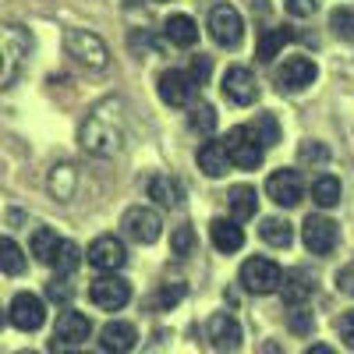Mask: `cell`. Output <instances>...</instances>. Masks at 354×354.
Returning <instances> with one entry per match:
<instances>
[{
	"label": "cell",
	"instance_id": "obj_1",
	"mask_svg": "<svg viewBox=\"0 0 354 354\" xmlns=\"http://www.w3.org/2000/svg\"><path fill=\"white\" fill-rule=\"evenodd\" d=\"M113 103H103L93 110V117L82 124V149L85 153H93V156H113L117 149H121V121L110 113Z\"/></svg>",
	"mask_w": 354,
	"mask_h": 354
},
{
	"label": "cell",
	"instance_id": "obj_2",
	"mask_svg": "<svg viewBox=\"0 0 354 354\" xmlns=\"http://www.w3.org/2000/svg\"><path fill=\"white\" fill-rule=\"evenodd\" d=\"M32 50V36L21 25H0V88L18 82L25 57Z\"/></svg>",
	"mask_w": 354,
	"mask_h": 354
},
{
	"label": "cell",
	"instance_id": "obj_3",
	"mask_svg": "<svg viewBox=\"0 0 354 354\" xmlns=\"http://www.w3.org/2000/svg\"><path fill=\"white\" fill-rule=\"evenodd\" d=\"M64 50L75 57L78 64H85L88 71H103L110 64L106 43L96 32H88V28H68V32H64Z\"/></svg>",
	"mask_w": 354,
	"mask_h": 354
},
{
	"label": "cell",
	"instance_id": "obj_4",
	"mask_svg": "<svg viewBox=\"0 0 354 354\" xmlns=\"http://www.w3.org/2000/svg\"><path fill=\"white\" fill-rule=\"evenodd\" d=\"M121 234L135 245H153L163 234V220H160L156 209H149V205H131L121 216Z\"/></svg>",
	"mask_w": 354,
	"mask_h": 354
},
{
	"label": "cell",
	"instance_id": "obj_5",
	"mask_svg": "<svg viewBox=\"0 0 354 354\" xmlns=\"http://www.w3.org/2000/svg\"><path fill=\"white\" fill-rule=\"evenodd\" d=\"M280 283H283V270H280L273 259L252 255L241 266V287L248 294H273V290H280Z\"/></svg>",
	"mask_w": 354,
	"mask_h": 354
},
{
	"label": "cell",
	"instance_id": "obj_6",
	"mask_svg": "<svg viewBox=\"0 0 354 354\" xmlns=\"http://www.w3.org/2000/svg\"><path fill=\"white\" fill-rule=\"evenodd\" d=\"M227 142V153L234 160V167H241V170H255L262 163V149L266 145L259 142V135L252 131V124H238V128H230V135L223 138Z\"/></svg>",
	"mask_w": 354,
	"mask_h": 354
},
{
	"label": "cell",
	"instance_id": "obj_7",
	"mask_svg": "<svg viewBox=\"0 0 354 354\" xmlns=\"http://www.w3.org/2000/svg\"><path fill=\"white\" fill-rule=\"evenodd\" d=\"M209 36L220 46L234 50V46L245 39V18H241V11L234 8V4H216L209 11Z\"/></svg>",
	"mask_w": 354,
	"mask_h": 354
},
{
	"label": "cell",
	"instance_id": "obj_8",
	"mask_svg": "<svg viewBox=\"0 0 354 354\" xmlns=\"http://www.w3.org/2000/svg\"><path fill=\"white\" fill-rule=\"evenodd\" d=\"M88 298H93V305L103 308V312H117L131 301V283L124 277L103 273L100 280H93V287H88Z\"/></svg>",
	"mask_w": 354,
	"mask_h": 354
},
{
	"label": "cell",
	"instance_id": "obj_9",
	"mask_svg": "<svg viewBox=\"0 0 354 354\" xmlns=\"http://www.w3.org/2000/svg\"><path fill=\"white\" fill-rule=\"evenodd\" d=\"M88 333H93V322H88V315H82V312H75V308H64L61 315H57V326H53L50 347H53V351L78 347V344L88 340Z\"/></svg>",
	"mask_w": 354,
	"mask_h": 354
},
{
	"label": "cell",
	"instance_id": "obj_10",
	"mask_svg": "<svg viewBox=\"0 0 354 354\" xmlns=\"http://www.w3.org/2000/svg\"><path fill=\"white\" fill-rule=\"evenodd\" d=\"M156 88H160V100H163L167 106H188V103L195 100V93H198V82L192 78V71L167 68V71L160 75Z\"/></svg>",
	"mask_w": 354,
	"mask_h": 354
},
{
	"label": "cell",
	"instance_id": "obj_11",
	"mask_svg": "<svg viewBox=\"0 0 354 354\" xmlns=\"http://www.w3.org/2000/svg\"><path fill=\"white\" fill-rule=\"evenodd\" d=\"M85 259H88V266H93V270H100V273H117V270L128 262V252H124L121 238H113V234H100V238L88 245Z\"/></svg>",
	"mask_w": 354,
	"mask_h": 354
},
{
	"label": "cell",
	"instance_id": "obj_12",
	"mask_svg": "<svg viewBox=\"0 0 354 354\" xmlns=\"http://www.w3.org/2000/svg\"><path fill=\"white\" fill-rule=\"evenodd\" d=\"M337 238H340V230H337V223H333L330 216L312 213V216L301 223V241H305V248H308L312 255H330V252L337 248Z\"/></svg>",
	"mask_w": 354,
	"mask_h": 354
},
{
	"label": "cell",
	"instance_id": "obj_13",
	"mask_svg": "<svg viewBox=\"0 0 354 354\" xmlns=\"http://www.w3.org/2000/svg\"><path fill=\"white\" fill-rule=\"evenodd\" d=\"M8 319H11L15 330L32 333V330H39L46 322V305H43V298H36V294L21 290V294H15V301L8 308Z\"/></svg>",
	"mask_w": 354,
	"mask_h": 354
},
{
	"label": "cell",
	"instance_id": "obj_14",
	"mask_svg": "<svg viewBox=\"0 0 354 354\" xmlns=\"http://www.w3.org/2000/svg\"><path fill=\"white\" fill-rule=\"evenodd\" d=\"M223 96L234 106H252L259 100V82H255L252 68H245V64L227 68V75H223Z\"/></svg>",
	"mask_w": 354,
	"mask_h": 354
},
{
	"label": "cell",
	"instance_id": "obj_15",
	"mask_svg": "<svg viewBox=\"0 0 354 354\" xmlns=\"http://www.w3.org/2000/svg\"><path fill=\"white\" fill-rule=\"evenodd\" d=\"M266 195H270L277 205H283V209H287V205L294 209V205L305 198L301 174H298V170H287V167H283V170H273L270 181H266Z\"/></svg>",
	"mask_w": 354,
	"mask_h": 354
},
{
	"label": "cell",
	"instance_id": "obj_16",
	"mask_svg": "<svg viewBox=\"0 0 354 354\" xmlns=\"http://www.w3.org/2000/svg\"><path fill=\"white\" fill-rule=\"evenodd\" d=\"M315 78H319V68H315V61H308V57H287V61L277 68V85L283 88V93H301V88H308Z\"/></svg>",
	"mask_w": 354,
	"mask_h": 354
},
{
	"label": "cell",
	"instance_id": "obj_17",
	"mask_svg": "<svg viewBox=\"0 0 354 354\" xmlns=\"http://www.w3.org/2000/svg\"><path fill=\"white\" fill-rule=\"evenodd\" d=\"M135 344H138V330L131 326V322H124V319H113V322H106V326L100 330V347L106 354H131Z\"/></svg>",
	"mask_w": 354,
	"mask_h": 354
},
{
	"label": "cell",
	"instance_id": "obj_18",
	"mask_svg": "<svg viewBox=\"0 0 354 354\" xmlns=\"http://www.w3.org/2000/svg\"><path fill=\"white\" fill-rule=\"evenodd\" d=\"M205 333H209V344L216 351H238V344H241V326L230 312H216L205 322Z\"/></svg>",
	"mask_w": 354,
	"mask_h": 354
},
{
	"label": "cell",
	"instance_id": "obj_19",
	"mask_svg": "<svg viewBox=\"0 0 354 354\" xmlns=\"http://www.w3.org/2000/svg\"><path fill=\"white\" fill-rule=\"evenodd\" d=\"M209 241H213V248L216 252H223V255H234L241 245H245V230H241V223L238 220H230V216H216L213 223H209Z\"/></svg>",
	"mask_w": 354,
	"mask_h": 354
},
{
	"label": "cell",
	"instance_id": "obj_20",
	"mask_svg": "<svg viewBox=\"0 0 354 354\" xmlns=\"http://www.w3.org/2000/svg\"><path fill=\"white\" fill-rule=\"evenodd\" d=\"M198 167H202V174H209V177H223L230 167H234V160H230V153H227V142H202V149H198Z\"/></svg>",
	"mask_w": 354,
	"mask_h": 354
},
{
	"label": "cell",
	"instance_id": "obj_21",
	"mask_svg": "<svg viewBox=\"0 0 354 354\" xmlns=\"http://www.w3.org/2000/svg\"><path fill=\"white\" fill-rule=\"evenodd\" d=\"M312 290H315V283H312V273H308V270H290V273H283L280 294H283V301H287L290 308L305 305V301L312 298Z\"/></svg>",
	"mask_w": 354,
	"mask_h": 354
},
{
	"label": "cell",
	"instance_id": "obj_22",
	"mask_svg": "<svg viewBox=\"0 0 354 354\" xmlns=\"http://www.w3.org/2000/svg\"><path fill=\"white\" fill-rule=\"evenodd\" d=\"M227 209H230V220H238V223L252 220L255 209H259L255 188H252V185H234V188L227 192Z\"/></svg>",
	"mask_w": 354,
	"mask_h": 354
},
{
	"label": "cell",
	"instance_id": "obj_23",
	"mask_svg": "<svg viewBox=\"0 0 354 354\" xmlns=\"http://www.w3.org/2000/svg\"><path fill=\"white\" fill-rule=\"evenodd\" d=\"M163 32H167L170 46H195L198 43V25L192 15H170L163 21Z\"/></svg>",
	"mask_w": 354,
	"mask_h": 354
},
{
	"label": "cell",
	"instance_id": "obj_24",
	"mask_svg": "<svg viewBox=\"0 0 354 354\" xmlns=\"http://www.w3.org/2000/svg\"><path fill=\"white\" fill-rule=\"evenodd\" d=\"M145 192H149V198H153L156 205H163V209H174V205L181 202V181H177V177H170V174L149 177Z\"/></svg>",
	"mask_w": 354,
	"mask_h": 354
},
{
	"label": "cell",
	"instance_id": "obj_25",
	"mask_svg": "<svg viewBox=\"0 0 354 354\" xmlns=\"http://www.w3.org/2000/svg\"><path fill=\"white\" fill-rule=\"evenodd\" d=\"M259 238L273 248H290L294 245V227L283 216H266L262 227H259Z\"/></svg>",
	"mask_w": 354,
	"mask_h": 354
},
{
	"label": "cell",
	"instance_id": "obj_26",
	"mask_svg": "<svg viewBox=\"0 0 354 354\" xmlns=\"http://www.w3.org/2000/svg\"><path fill=\"white\" fill-rule=\"evenodd\" d=\"M312 202L319 205V209H333V205L340 202V181L333 174H319L312 181Z\"/></svg>",
	"mask_w": 354,
	"mask_h": 354
},
{
	"label": "cell",
	"instance_id": "obj_27",
	"mask_svg": "<svg viewBox=\"0 0 354 354\" xmlns=\"http://www.w3.org/2000/svg\"><path fill=\"white\" fill-rule=\"evenodd\" d=\"M61 241H64V238H57L53 227H36L28 248H32V255H36L39 262H53V255H57V248H61Z\"/></svg>",
	"mask_w": 354,
	"mask_h": 354
},
{
	"label": "cell",
	"instance_id": "obj_28",
	"mask_svg": "<svg viewBox=\"0 0 354 354\" xmlns=\"http://www.w3.org/2000/svg\"><path fill=\"white\" fill-rule=\"evenodd\" d=\"M287 39H290L287 28H262V36H259V61L270 64L273 57H280V50L287 46Z\"/></svg>",
	"mask_w": 354,
	"mask_h": 354
},
{
	"label": "cell",
	"instance_id": "obj_29",
	"mask_svg": "<svg viewBox=\"0 0 354 354\" xmlns=\"http://www.w3.org/2000/svg\"><path fill=\"white\" fill-rule=\"evenodd\" d=\"M0 273H8V277H21L25 273V252L11 238H0Z\"/></svg>",
	"mask_w": 354,
	"mask_h": 354
},
{
	"label": "cell",
	"instance_id": "obj_30",
	"mask_svg": "<svg viewBox=\"0 0 354 354\" xmlns=\"http://www.w3.org/2000/svg\"><path fill=\"white\" fill-rule=\"evenodd\" d=\"M78 262H82V252H78V245L75 241H61V248H57V255H53V270H57V277H71L75 270H78Z\"/></svg>",
	"mask_w": 354,
	"mask_h": 354
},
{
	"label": "cell",
	"instance_id": "obj_31",
	"mask_svg": "<svg viewBox=\"0 0 354 354\" xmlns=\"http://www.w3.org/2000/svg\"><path fill=\"white\" fill-rule=\"evenodd\" d=\"M50 192H53V198H71V195H75V167H68V163L53 167V174H50Z\"/></svg>",
	"mask_w": 354,
	"mask_h": 354
},
{
	"label": "cell",
	"instance_id": "obj_32",
	"mask_svg": "<svg viewBox=\"0 0 354 354\" xmlns=\"http://www.w3.org/2000/svg\"><path fill=\"white\" fill-rule=\"evenodd\" d=\"M330 28H333L340 39L354 43V8H337L333 18H330Z\"/></svg>",
	"mask_w": 354,
	"mask_h": 354
},
{
	"label": "cell",
	"instance_id": "obj_33",
	"mask_svg": "<svg viewBox=\"0 0 354 354\" xmlns=\"http://www.w3.org/2000/svg\"><path fill=\"white\" fill-rule=\"evenodd\" d=\"M192 128H195L198 135H213V128H216V110H213L209 103H198V106L192 110Z\"/></svg>",
	"mask_w": 354,
	"mask_h": 354
},
{
	"label": "cell",
	"instance_id": "obj_34",
	"mask_svg": "<svg viewBox=\"0 0 354 354\" xmlns=\"http://www.w3.org/2000/svg\"><path fill=\"white\" fill-rule=\"evenodd\" d=\"M252 131L259 135L262 145H277V142H280V128H277V117H273V113H262L259 121L252 124Z\"/></svg>",
	"mask_w": 354,
	"mask_h": 354
},
{
	"label": "cell",
	"instance_id": "obj_35",
	"mask_svg": "<svg viewBox=\"0 0 354 354\" xmlns=\"http://www.w3.org/2000/svg\"><path fill=\"white\" fill-rule=\"evenodd\" d=\"M71 294H75V287H71L68 277H53V280L46 283V298L57 301V305H68V301H71Z\"/></svg>",
	"mask_w": 354,
	"mask_h": 354
},
{
	"label": "cell",
	"instance_id": "obj_36",
	"mask_svg": "<svg viewBox=\"0 0 354 354\" xmlns=\"http://www.w3.org/2000/svg\"><path fill=\"white\" fill-rule=\"evenodd\" d=\"M298 156H301V163H315L319 167V163L330 160V149H326V145H319V142H301V153Z\"/></svg>",
	"mask_w": 354,
	"mask_h": 354
},
{
	"label": "cell",
	"instance_id": "obj_37",
	"mask_svg": "<svg viewBox=\"0 0 354 354\" xmlns=\"http://www.w3.org/2000/svg\"><path fill=\"white\" fill-rule=\"evenodd\" d=\"M170 245H174V255H188V252L195 248V234H192V227H177V230H174V238H170Z\"/></svg>",
	"mask_w": 354,
	"mask_h": 354
},
{
	"label": "cell",
	"instance_id": "obj_38",
	"mask_svg": "<svg viewBox=\"0 0 354 354\" xmlns=\"http://www.w3.org/2000/svg\"><path fill=\"white\" fill-rule=\"evenodd\" d=\"M181 298H185V283L177 280V283H163V290H160L156 301H160V308H174Z\"/></svg>",
	"mask_w": 354,
	"mask_h": 354
},
{
	"label": "cell",
	"instance_id": "obj_39",
	"mask_svg": "<svg viewBox=\"0 0 354 354\" xmlns=\"http://www.w3.org/2000/svg\"><path fill=\"white\" fill-rule=\"evenodd\" d=\"M290 330L298 333V337H308V333H312V315H308L305 305H298V308L290 312Z\"/></svg>",
	"mask_w": 354,
	"mask_h": 354
},
{
	"label": "cell",
	"instance_id": "obj_40",
	"mask_svg": "<svg viewBox=\"0 0 354 354\" xmlns=\"http://www.w3.org/2000/svg\"><path fill=\"white\" fill-rule=\"evenodd\" d=\"M283 8L290 18H308V15H315L319 0H283Z\"/></svg>",
	"mask_w": 354,
	"mask_h": 354
},
{
	"label": "cell",
	"instance_id": "obj_41",
	"mask_svg": "<svg viewBox=\"0 0 354 354\" xmlns=\"http://www.w3.org/2000/svg\"><path fill=\"white\" fill-rule=\"evenodd\" d=\"M209 75H213V64L205 61V57H195V61H192V78L198 82V88L209 82Z\"/></svg>",
	"mask_w": 354,
	"mask_h": 354
},
{
	"label": "cell",
	"instance_id": "obj_42",
	"mask_svg": "<svg viewBox=\"0 0 354 354\" xmlns=\"http://www.w3.org/2000/svg\"><path fill=\"white\" fill-rule=\"evenodd\" d=\"M337 330H340L344 344H347V347H354V312H347V315L337 322Z\"/></svg>",
	"mask_w": 354,
	"mask_h": 354
},
{
	"label": "cell",
	"instance_id": "obj_43",
	"mask_svg": "<svg viewBox=\"0 0 354 354\" xmlns=\"http://www.w3.org/2000/svg\"><path fill=\"white\" fill-rule=\"evenodd\" d=\"M337 283H340L344 294H354V270H340L337 273Z\"/></svg>",
	"mask_w": 354,
	"mask_h": 354
},
{
	"label": "cell",
	"instance_id": "obj_44",
	"mask_svg": "<svg viewBox=\"0 0 354 354\" xmlns=\"http://www.w3.org/2000/svg\"><path fill=\"white\" fill-rule=\"evenodd\" d=\"M305 354H337V351H333L330 344H312V347H308Z\"/></svg>",
	"mask_w": 354,
	"mask_h": 354
},
{
	"label": "cell",
	"instance_id": "obj_45",
	"mask_svg": "<svg viewBox=\"0 0 354 354\" xmlns=\"http://www.w3.org/2000/svg\"><path fill=\"white\" fill-rule=\"evenodd\" d=\"M262 354H280V347H277V344H266V351H262Z\"/></svg>",
	"mask_w": 354,
	"mask_h": 354
},
{
	"label": "cell",
	"instance_id": "obj_46",
	"mask_svg": "<svg viewBox=\"0 0 354 354\" xmlns=\"http://www.w3.org/2000/svg\"><path fill=\"white\" fill-rule=\"evenodd\" d=\"M18 354H36V351H18Z\"/></svg>",
	"mask_w": 354,
	"mask_h": 354
},
{
	"label": "cell",
	"instance_id": "obj_47",
	"mask_svg": "<svg viewBox=\"0 0 354 354\" xmlns=\"http://www.w3.org/2000/svg\"><path fill=\"white\" fill-rule=\"evenodd\" d=\"M156 4H167V0H156Z\"/></svg>",
	"mask_w": 354,
	"mask_h": 354
}]
</instances>
